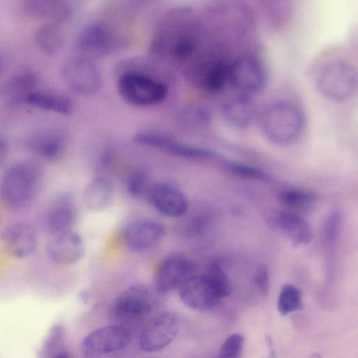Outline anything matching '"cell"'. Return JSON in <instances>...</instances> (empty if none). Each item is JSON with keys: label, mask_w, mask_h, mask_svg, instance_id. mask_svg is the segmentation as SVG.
<instances>
[{"label": "cell", "mask_w": 358, "mask_h": 358, "mask_svg": "<svg viewBox=\"0 0 358 358\" xmlns=\"http://www.w3.org/2000/svg\"><path fill=\"white\" fill-rule=\"evenodd\" d=\"M8 154V146L6 141L0 137V166L6 160Z\"/></svg>", "instance_id": "cell-34"}, {"label": "cell", "mask_w": 358, "mask_h": 358, "mask_svg": "<svg viewBox=\"0 0 358 358\" xmlns=\"http://www.w3.org/2000/svg\"><path fill=\"white\" fill-rule=\"evenodd\" d=\"M52 358H70L69 355L66 352H61Z\"/></svg>", "instance_id": "cell-35"}, {"label": "cell", "mask_w": 358, "mask_h": 358, "mask_svg": "<svg viewBox=\"0 0 358 358\" xmlns=\"http://www.w3.org/2000/svg\"><path fill=\"white\" fill-rule=\"evenodd\" d=\"M265 82L264 69L257 59L244 56L229 62L227 85L236 93L250 96L261 90Z\"/></svg>", "instance_id": "cell-6"}, {"label": "cell", "mask_w": 358, "mask_h": 358, "mask_svg": "<svg viewBox=\"0 0 358 358\" xmlns=\"http://www.w3.org/2000/svg\"><path fill=\"white\" fill-rule=\"evenodd\" d=\"M152 307L149 291L143 286H134L119 295L113 303V311L120 317H138L150 313Z\"/></svg>", "instance_id": "cell-16"}, {"label": "cell", "mask_w": 358, "mask_h": 358, "mask_svg": "<svg viewBox=\"0 0 358 358\" xmlns=\"http://www.w3.org/2000/svg\"><path fill=\"white\" fill-rule=\"evenodd\" d=\"M43 169L36 161L25 159L9 166L0 177V199L15 210L27 208L36 198Z\"/></svg>", "instance_id": "cell-1"}, {"label": "cell", "mask_w": 358, "mask_h": 358, "mask_svg": "<svg viewBox=\"0 0 358 358\" xmlns=\"http://www.w3.org/2000/svg\"><path fill=\"white\" fill-rule=\"evenodd\" d=\"M117 90L126 102L140 107L158 104L168 93L165 83L138 72L122 74L117 81Z\"/></svg>", "instance_id": "cell-4"}, {"label": "cell", "mask_w": 358, "mask_h": 358, "mask_svg": "<svg viewBox=\"0 0 358 358\" xmlns=\"http://www.w3.org/2000/svg\"><path fill=\"white\" fill-rule=\"evenodd\" d=\"M146 358H155V357H146Z\"/></svg>", "instance_id": "cell-38"}, {"label": "cell", "mask_w": 358, "mask_h": 358, "mask_svg": "<svg viewBox=\"0 0 358 358\" xmlns=\"http://www.w3.org/2000/svg\"><path fill=\"white\" fill-rule=\"evenodd\" d=\"M255 283L262 294H266L269 287V277L267 270L260 268L255 275Z\"/></svg>", "instance_id": "cell-33"}, {"label": "cell", "mask_w": 358, "mask_h": 358, "mask_svg": "<svg viewBox=\"0 0 358 358\" xmlns=\"http://www.w3.org/2000/svg\"><path fill=\"white\" fill-rule=\"evenodd\" d=\"M194 264L182 257L166 258L159 265L155 275L154 285L159 294H166L180 287L194 273Z\"/></svg>", "instance_id": "cell-10"}, {"label": "cell", "mask_w": 358, "mask_h": 358, "mask_svg": "<svg viewBox=\"0 0 358 358\" xmlns=\"http://www.w3.org/2000/svg\"><path fill=\"white\" fill-rule=\"evenodd\" d=\"M24 103L36 108L66 115L72 110L71 100L60 94L48 91H34L25 98Z\"/></svg>", "instance_id": "cell-24"}, {"label": "cell", "mask_w": 358, "mask_h": 358, "mask_svg": "<svg viewBox=\"0 0 358 358\" xmlns=\"http://www.w3.org/2000/svg\"><path fill=\"white\" fill-rule=\"evenodd\" d=\"M113 196L114 188L112 183L106 178H95L85 186L83 199L89 210L101 211L109 206Z\"/></svg>", "instance_id": "cell-21"}, {"label": "cell", "mask_w": 358, "mask_h": 358, "mask_svg": "<svg viewBox=\"0 0 358 358\" xmlns=\"http://www.w3.org/2000/svg\"><path fill=\"white\" fill-rule=\"evenodd\" d=\"M180 324L171 313H161L152 319L142 330L139 345L145 352L159 351L170 345L177 336Z\"/></svg>", "instance_id": "cell-8"}, {"label": "cell", "mask_w": 358, "mask_h": 358, "mask_svg": "<svg viewBox=\"0 0 358 358\" xmlns=\"http://www.w3.org/2000/svg\"><path fill=\"white\" fill-rule=\"evenodd\" d=\"M305 123L301 109L295 103L280 100L266 106L259 117L264 136L277 145H287L301 134Z\"/></svg>", "instance_id": "cell-2"}, {"label": "cell", "mask_w": 358, "mask_h": 358, "mask_svg": "<svg viewBox=\"0 0 358 358\" xmlns=\"http://www.w3.org/2000/svg\"><path fill=\"white\" fill-rule=\"evenodd\" d=\"M64 34L60 23L46 22L40 26L35 34V41L44 52L53 54L58 51L64 41Z\"/></svg>", "instance_id": "cell-25"}, {"label": "cell", "mask_w": 358, "mask_h": 358, "mask_svg": "<svg viewBox=\"0 0 358 358\" xmlns=\"http://www.w3.org/2000/svg\"><path fill=\"white\" fill-rule=\"evenodd\" d=\"M76 209L72 201L62 196L52 201L41 217L42 229L52 236L71 230L76 220Z\"/></svg>", "instance_id": "cell-14"}, {"label": "cell", "mask_w": 358, "mask_h": 358, "mask_svg": "<svg viewBox=\"0 0 358 358\" xmlns=\"http://www.w3.org/2000/svg\"><path fill=\"white\" fill-rule=\"evenodd\" d=\"M161 149L176 156L189 159H209L213 158L216 155L211 150L179 143L168 135H166Z\"/></svg>", "instance_id": "cell-27"}, {"label": "cell", "mask_w": 358, "mask_h": 358, "mask_svg": "<svg viewBox=\"0 0 358 358\" xmlns=\"http://www.w3.org/2000/svg\"><path fill=\"white\" fill-rule=\"evenodd\" d=\"M1 241L9 255L16 259H23L36 250L38 236L31 224L20 222L11 224L3 229Z\"/></svg>", "instance_id": "cell-12"}, {"label": "cell", "mask_w": 358, "mask_h": 358, "mask_svg": "<svg viewBox=\"0 0 358 358\" xmlns=\"http://www.w3.org/2000/svg\"><path fill=\"white\" fill-rule=\"evenodd\" d=\"M315 83L319 92L326 99L342 101L355 93L357 84V72L346 61L332 59L318 69Z\"/></svg>", "instance_id": "cell-3"}, {"label": "cell", "mask_w": 358, "mask_h": 358, "mask_svg": "<svg viewBox=\"0 0 358 358\" xmlns=\"http://www.w3.org/2000/svg\"><path fill=\"white\" fill-rule=\"evenodd\" d=\"M181 301L189 308L206 311L226 297L206 274H192L178 287Z\"/></svg>", "instance_id": "cell-5"}, {"label": "cell", "mask_w": 358, "mask_h": 358, "mask_svg": "<svg viewBox=\"0 0 358 358\" xmlns=\"http://www.w3.org/2000/svg\"><path fill=\"white\" fill-rule=\"evenodd\" d=\"M78 45L80 50L93 55H104L113 46L111 36L102 25L96 23L86 26L79 34Z\"/></svg>", "instance_id": "cell-20"}, {"label": "cell", "mask_w": 358, "mask_h": 358, "mask_svg": "<svg viewBox=\"0 0 358 358\" xmlns=\"http://www.w3.org/2000/svg\"><path fill=\"white\" fill-rule=\"evenodd\" d=\"M229 62L222 59L210 63L203 72L201 83L211 92H218L227 85Z\"/></svg>", "instance_id": "cell-26"}, {"label": "cell", "mask_w": 358, "mask_h": 358, "mask_svg": "<svg viewBox=\"0 0 358 358\" xmlns=\"http://www.w3.org/2000/svg\"><path fill=\"white\" fill-rule=\"evenodd\" d=\"M222 112L227 123L236 128H245L253 120L255 106L250 96L236 93L222 105Z\"/></svg>", "instance_id": "cell-18"}, {"label": "cell", "mask_w": 358, "mask_h": 358, "mask_svg": "<svg viewBox=\"0 0 358 358\" xmlns=\"http://www.w3.org/2000/svg\"><path fill=\"white\" fill-rule=\"evenodd\" d=\"M85 252L82 237L70 230L52 236L45 245L48 257L59 265H71L80 261Z\"/></svg>", "instance_id": "cell-11"}, {"label": "cell", "mask_w": 358, "mask_h": 358, "mask_svg": "<svg viewBox=\"0 0 358 358\" xmlns=\"http://www.w3.org/2000/svg\"><path fill=\"white\" fill-rule=\"evenodd\" d=\"M278 231L294 246H306L313 239L310 225L303 217L290 212H280L274 218Z\"/></svg>", "instance_id": "cell-17"}, {"label": "cell", "mask_w": 358, "mask_h": 358, "mask_svg": "<svg viewBox=\"0 0 358 358\" xmlns=\"http://www.w3.org/2000/svg\"><path fill=\"white\" fill-rule=\"evenodd\" d=\"M147 175L143 171H136L131 173L127 181V192L133 197L141 196L146 187Z\"/></svg>", "instance_id": "cell-32"}, {"label": "cell", "mask_w": 358, "mask_h": 358, "mask_svg": "<svg viewBox=\"0 0 358 358\" xmlns=\"http://www.w3.org/2000/svg\"><path fill=\"white\" fill-rule=\"evenodd\" d=\"M27 146L41 158L54 161L62 155L64 141L57 133L43 131L31 136L27 141Z\"/></svg>", "instance_id": "cell-22"}, {"label": "cell", "mask_w": 358, "mask_h": 358, "mask_svg": "<svg viewBox=\"0 0 358 358\" xmlns=\"http://www.w3.org/2000/svg\"><path fill=\"white\" fill-rule=\"evenodd\" d=\"M149 198L153 206L168 217H181L188 209L186 196L176 187L167 184L155 185L150 189Z\"/></svg>", "instance_id": "cell-15"}, {"label": "cell", "mask_w": 358, "mask_h": 358, "mask_svg": "<svg viewBox=\"0 0 358 358\" xmlns=\"http://www.w3.org/2000/svg\"><path fill=\"white\" fill-rule=\"evenodd\" d=\"M311 358H322L320 354H314L312 355Z\"/></svg>", "instance_id": "cell-36"}, {"label": "cell", "mask_w": 358, "mask_h": 358, "mask_svg": "<svg viewBox=\"0 0 358 358\" xmlns=\"http://www.w3.org/2000/svg\"><path fill=\"white\" fill-rule=\"evenodd\" d=\"M244 346L243 335L232 334L223 341L215 358H241Z\"/></svg>", "instance_id": "cell-30"}, {"label": "cell", "mask_w": 358, "mask_h": 358, "mask_svg": "<svg viewBox=\"0 0 358 358\" xmlns=\"http://www.w3.org/2000/svg\"><path fill=\"white\" fill-rule=\"evenodd\" d=\"M131 333L120 325L103 327L88 334L81 341L80 350L88 358L119 351L131 341Z\"/></svg>", "instance_id": "cell-7"}, {"label": "cell", "mask_w": 358, "mask_h": 358, "mask_svg": "<svg viewBox=\"0 0 358 358\" xmlns=\"http://www.w3.org/2000/svg\"><path fill=\"white\" fill-rule=\"evenodd\" d=\"M37 80V76L33 71L27 70L17 72L3 84V94L13 103H24L27 96L34 91Z\"/></svg>", "instance_id": "cell-23"}, {"label": "cell", "mask_w": 358, "mask_h": 358, "mask_svg": "<svg viewBox=\"0 0 358 358\" xmlns=\"http://www.w3.org/2000/svg\"><path fill=\"white\" fill-rule=\"evenodd\" d=\"M1 68H2V61H1V59L0 57V72L1 71Z\"/></svg>", "instance_id": "cell-37"}, {"label": "cell", "mask_w": 358, "mask_h": 358, "mask_svg": "<svg viewBox=\"0 0 358 358\" xmlns=\"http://www.w3.org/2000/svg\"><path fill=\"white\" fill-rule=\"evenodd\" d=\"M164 234L165 229L160 223L151 220H136L124 227L122 237L129 249L143 252L157 245Z\"/></svg>", "instance_id": "cell-13"}, {"label": "cell", "mask_w": 358, "mask_h": 358, "mask_svg": "<svg viewBox=\"0 0 358 358\" xmlns=\"http://www.w3.org/2000/svg\"><path fill=\"white\" fill-rule=\"evenodd\" d=\"M302 306V295L298 287L291 284L284 285L277 301L278 313L282 315H287L301 310Z\"/></svg>", "instance_id": "cell-28"}, {"label": "cell", "mask_w": 358, "mask_h": 358, "mask_svg": "<svg viewBox=\"0 0 358 358\" xmlns=\"http://www.w3.org/2000/svg\"><path fill=\"white\" fill-rule=\"evenodd\" d=\"M62 73L69 88L79 94L94 93L101 85L99 69L84 58L76 57L69 60L64 65Z\"/></svg>", "instance_id": "cell-9"}, {"label": "cell", "mask_w": 358, "mask_h": 358, "mask_svg": "<svg viewBox=\"0 0 358 358\" xmlns=\"http://www.w3.org/2000/svg\"><path fill=\"white\" fill-rule=\"evenodd\" d=\"M24 10L30 16L60 23L66 20L71 13L69 5L62 1L31 0L24 3Z\"/></svg>", "instance_id": "cell-19"}, {"label": "cell", "mask_w": 358, "mask_h": 358, "mask_svg": "<svg viewBox=\"0 0 358 358\" xmlns=\"http://www.w3.org/2000/svg\"><path fill=\"white\" fill-rule=\"evenodd\" d=\"M225 167L233 173L250 179L265 180L268 178L266 173L255 167L236 162L225 164Z\"/></svg>", "instance_id": "cell-31"}, {"label": "cell", "mask_w": 358, "mask_h": 358, "mask_svg": "<svg viewBox=\"0 0 358 358\" xmlns=\"http://www.w3.org/2000/svg\"><path fill=\"white\" fill-rule=\"evenodd\" d=\"M314 199L313 192L299 187H289L278 194L280 203L289 208H299L311 203Z\"/></svg>", "instance_id": "cell-29"}]
</instances>
